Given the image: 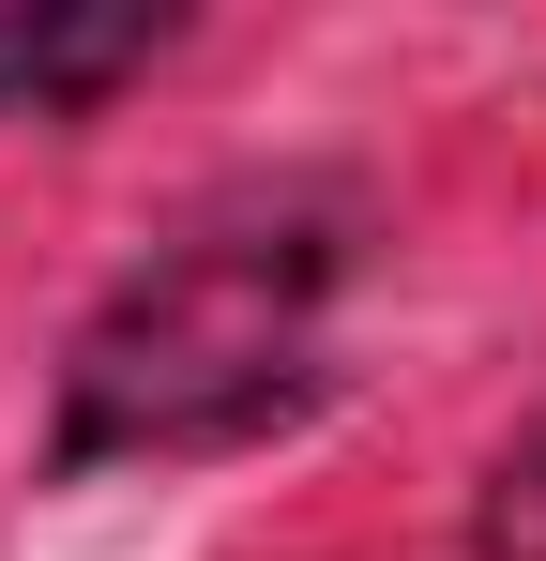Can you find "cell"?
I'll return each instance as SVG.
<instances>
[{
    "label": "cell",
    "mask_w": 546,
    "mask_h": 561,
    "mask_svg": "<svg viewBox=\"0 0 546 561\" xmlns=\"http://www.w3.org/2000/svg\"><path fill=\"white\" fill-rule=\"evenodd\" d=\"M350 274V213L334 197H243L197 213L182 243H152L137 274L91 304L77 365H61V470H122V456H228L273 410L319 394V319Z\"/></svg>",
    "instance_id": "obj_1"
},
{
    "label": "cell",
    "mask_w": 546,
    "mask_h": 561,
    "mask_svg": "<svg viewBox=\"0 0 546 561\" xmlns=\"http://www.w3.org/2000/svg\"><path fill=\"white\" fill-rule=\"evenodd\" d=\"M168 31H182L168 0H0V122H77Z\"/></svg>",
    "instance_id": "obj_2"
},
{
    "label": "cell",
    "mask_w": 546,
    "mask_h": 561,
    "mask_svg": "<svg viewBox=\"0 0 546 561\" xmlns=\"http://www.w3.org/2000/svg\"><path fill=\"white\" fill-rule=\"evenodd\" d=\"M470 561H546V425L486 470V501H470Z\"/></svg>",
    "instance_id": "obj_3"
}]
</instances>
